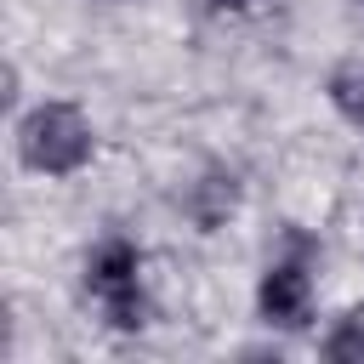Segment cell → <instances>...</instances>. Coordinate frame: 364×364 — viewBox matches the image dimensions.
Here are the masks:
<instances>
[{
	"mask_svg": "<svg viewBox=\"0 0 364 364\" xmlns=\"http://www.w3.org/2000/svg\"><path fill=\"white\" fill-rule=\"evenodd\" d=\"M97 154V125L85 119V108L74 102H34L17 119V159L34 176H74L85 171Z\"/></svg>",
	"mask_w": 364,
	"mask_h": 364,
	"instance_id": "6da1fadb",
	"label": "cell"
},
{
	"mask_svg": "<svg viewBox=\"0 0 364 364\" xmlns=\"http://www.w3.org/2000/svg\"><path fill=\"white\" fill-rule=\"evenodd\" d=\"M85 290L102 307V318L114 330H142L148 324V301H142V250L131 239H97L85 256Z\"/></svg>",
	"mask_w": 364,
	"mask_h": 364,
	"instance_id": "7a4b0ae2",
	"label": "cell"
},
{
	"mask_svg": "<svg viewBox=\"0 0 364 364\" xmlns=\"http://www.w3.org/2000/svg\"><path fill=\"white\" fill-rule=\"evenodd\" d=\"M256 313L273 330H301L313 318V279H307V267L290 262V256L267 262L262 279H256Z\"/></svg>",
	"mask_w": 364,
	"mask_h": 364,
	"instance_id": "3957f363",
	"label": "cell"
},
{
	"mask_svg": "<svg viewBox=\"0 0 364 364\" xmlns=\"http://www.w3.org/2000/svg\"><path fill=\"white\" fill-rule=\"evenodd\" d=\"M182 210H188V222L199 228V233H216V228H228V216L239 210V176L233 171H205L199 182H188V193H182Z\"/></svg>",
	"mask_w": 364,
	"mask_h": 364,
	"instance_id": "277c9868",
	"label": "cell"
},
{
	"mask_svg": "<svg viewBox=\"0 0 364 364\" xmlns=\"http://www.w3.org/2000/svg\"><path fill=\"white\" fill-rule=\"evenodd\" d=\"M318 353H324L330 364H364V307H353V313L318 341Z\"/></svg>",
	"mask_w": 364,
	"mask_h": 364,
	"instance_id": "5b68a950",
	"label": "cell"
},
{
	"mask_svg": "<svg viewBox=\"0 0 364 364\" xmlns=\"http://www.w3.org/2000/svg\"><path fill=\"white\" fill-rule=\"evenodd\" d=\"M330 102L364 131V74H358V68H341V74L330 80Z\"/></svg>",
	"mask_w": 364,
	"mask_h": 364,
	"instance_id": "8992f818",
	"label": "cell"
},
{
	"mask_svg": "<svg viewBox=\"0 0 364 364\" xmlns=\"http://www.w3.org/2000/svg\"><path fill=\"white\" fill-rule=\"evenodd\" d=\"M267 0H210V11H228V17H250V11H262Z\"/></svg>",
	"mask_w": 364,
	"mask_h": 364,
	"instance_id": "52a82bcc",
	"label": "cell"
}]
</instances>
